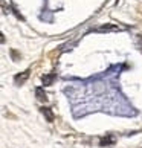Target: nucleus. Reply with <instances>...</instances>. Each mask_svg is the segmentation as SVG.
Segmentation results:
<instances>
[{
    "mask_svg": "<svg viewBox=\"0 0 142 148\" xmlns=\"http://www.w3.org/2000/svg\"><path fill=\"white\" fill-rule=\"evenodd\" d=\"M29 75H31V70H29V69H26L25 72H21V73H19V75H15V76H14V83L17 84V86L25 84L26 81H28Z\"/></svg>",
    "mask_w": 142,
    "mask_h": 148,
    "instance_id": "1",
    "label": "nucleus"
},
{
    "mask_svg": "<svg viewBox=\"0 0 142 148\" xmlns=\"http://www.w3.org/2000/svg\"><path fill=\"white\" fill-rule=\"evenodd\" d=\"M112 31H121V28L116 26V25L107 23V25H102V26H99V28L95 29V32H112Z\"/></svg>",
    "mask_w": 142,
    "mask_h": 148,
    "instance_id": "2",
    "label": "nucleus"
},
{
    "mask_svg": "<svg viewBox=\"0 0 142 148\" xmlns=\"http://www.w3.org/2000/svg\"><path fill=\"white\" fill-rule=\"evenodd\" d=\"M57 78V73H46V75H43L41 76V81H43V84L45 86H52L54 84V81H55Z\"/></svg>",
    "mask_w": 142,
    "mask_h": 148,
    "instance_id": "3",
    "label": "nucleus"
},
{
    "mask_svg": "<svg viewBox=\"0 0 142 148\" xmlns=\"http://www.w3.org/2000/svg\"><path fill=\"white\" fill-rule=\"evenodd\" d=\"M41 113L45 114V118H46L47 122H54L55 116H54V113H52V110H51L49 107H41Z\"/></svg>",
    "mask_w": 142,
    "mask_h": 148,
    "instance_id": "4",
    "label": "nucleus"
},
{
    "mask_svg": "<svg viewBox=\"0 0 142 148\" xmlns=\"http://www.w3.org/2000/svg\"><path fill=\"white\" fill-rule=\"evenodd\" d=\"M35 96H37V99H38V101L47 102V95L45 93V90H43L41 87H37V89H35Z\"/></svg>",
    "mask_w": 142,
    "mask_h": 148,
    "instance_id": "5",
    "label": "nucleus"
},
{
    "mask_svg": "<svg viewBox=\"0 0 142 148\" xmlns=\"http://www.w3.org/2000/svg\"><path fill=\"white\" fill-rule=\"evenodd\" d=\"M113 144H115V136H113V134H107L106 138H101V140H99V145H101V147L113 145Z\"/></svg>",
    "mask_w": 142,
    "mask_h": 148,
    "instance_id": "6",
    "label": "nucleus"
},
{
    "mask_svg": "<svg viewBox=\"0 0 142 148\" xmlns=\"http://www.w3.org/2000/svg\"><path fill=\"white\" fill-rule=\"evenodd\" d=\"M11 57H12V60H15V61H19V60H20V55L17 53L15 49H11Z\"/></svg>",
    "mask_w": 142,
    "mask_h": 148,
    "instance_id": "7",
    "label": "nucleus"
},
{
    "mask_svg": "<svg viewBox=\"0 0 142 148\" xmlns=\"http://www.w3.org/2000/svg\"><path fill=\"white\" fill-rule=\"evenodd\" d=\"M138 40L141 41V49H142V35H138Z\"/></svg>",
    "mask_w": 142,
    "mask_h": 148,
    "instance_id": "8",
    "label": "nucleus"
}]
</instances>
